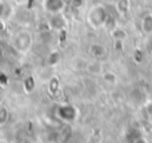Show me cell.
Masks as SVG:
<instances>
[{"label":"cell","mask_w":152,"mask_h":143,"mask_svg":"<svg viewBox=\"0 0 152 143\" xmlns=\"http://www.w3.org/2000/svg\"><path fill=\"white\" fill-rule=\"evenodd\" d=\"M107 20V12L103 5H95L88 13V21L92 27H102Z\"/></svg>","instance_id":"6da1fadb"},{"label":"cell","mask_w":152,"mask_h":143,"mask_svg":"<svg viewBox=\"0 0 152 143\" xmlns=\"http://www.w3.org/2000/svg\"><path fill=\"white\" fill-rule=\"evenodd\" d=\"M91 51H92V54H94L95 56L104 55V47H102V45H99V44H94V45H92Z\"/></svg>","instance_id":"52a82bcc"},{"label":"cell","mask_w":152,"mask_h":143,"mask_svg":"<svg viewBox=\"0 0 152 143\" xmlns=\"http://www.w3.org/2000/svg\"><path fill=\"white\" fill-rule=\"evenodd\" d=\"M112 36L115 37L118 42H121V40H123L124 37L127 36V34H126V31H124L123 28H116L115 31L112 32Z\"/></svg>","instance_id":"8992f818"},{"label":"cell","mask_w":152,"mask_h":143,"mask_svg":"<svg viewBox=\"0 0 152 143\" xmlns=\"http://www.w3.org/2000/svg\"><path fill=\"white\" fill-rule=\"evenodd\" d=\"M142 29L144 34L151 35L152 34V13H147L142 19Z\"/></svg>","instance_id":"5b68a950"},{"label":"cell","mask_w":152,"mask_h":143,"mask_svg":"<svg viewBox=\"0 0 152 143\" xmlns=\"http://www.w3.org/2000/svg\"><path fill=\"white\" fill-rule=\"evenodd\" d=\"M43 7L48 13H59L64 10V0H44Z\"/></svg>","instance_id":"277c9868"},{"label":"cell","mask_w":152,"mask_h":143,"mask_svg":"<svg viewBox=\"0 0 152 143\" xmlns=\"http://www.w3.org/2000/svg\"><path fill=\"white\" fill-rule=\"evenodd\" d=\"M32 44V36L29 32L21 31L19 34H16L15 39H13V45L19 52H27L29 50Z\"/></svg>","instance_id":"7a4b0ae2"},{"label":"cell","mask_w":152,"mask_h":143,"mask_svg":"<svg viewBox=\"0 0 152 143\" xmlns=\"http://www.w3.org/2000/svg\"><path fill=\"white\" fill-rule=\"evenodd\" d=\"M128 5H129L128 0H120V1H119V10H120L121 12H126V11L128 10Z\"/></svg>","instance_id":"ba28073f"},{"label":"cell","mask_w":152,"mask_h":143,"mask_svg":"<svg viewBox=\"0 0 152 143\" xmlns=\"http://www.w3.org/2000/svg\"><path fill=\"white\" fill-rule=\"evenodd\" d=\"M48 24H50L51 29H53V31H63L67 27V19L63 15V12L51 13L50 19H48Z\"/></svg>","instance_id":"3957f363"}]
</instances>
